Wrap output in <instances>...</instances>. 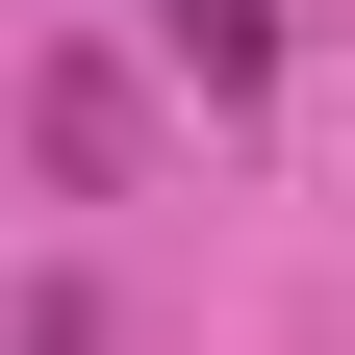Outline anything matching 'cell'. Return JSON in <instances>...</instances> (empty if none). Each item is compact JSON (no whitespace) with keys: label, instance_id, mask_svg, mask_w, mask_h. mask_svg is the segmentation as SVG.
Instances as JSON below:
<instances>
[{"label":"cell","instance_id":"6da1fadb","mask_svg":"<svg viewBox=\"0 0 355 355\" xmlns=\"http://www.w3.org/2000/svg\"><path fill=\"white\" fill-rule=\"evenodd\" d=\"M26 153H51V178H127V76L51 51V76H26Z\"/></svg>","mask_w":355,"mask_h":355},{"label":"cell","instance_id":"7a4b0ae2","mask_svg":"<svg viewBox=\"0 0 355 355\" xmlns=\"http://www.w3.org/2000/svg\"><path fill=\"white\" fill-rule=\"evenodd\" d=\"M178 26V76H203V102H254V76H279V0H153Z\"/></svg>","mask_w":355,"mask_h":355}]
</instances>
